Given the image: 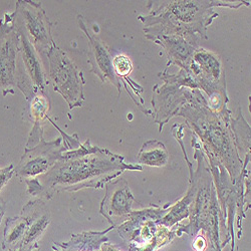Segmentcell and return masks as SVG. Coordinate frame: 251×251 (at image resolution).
Returning <instances> with one entry per match:
<instances>
[{
    "instance_id": "8992f818",
    "label": "cell",
    "mask_w": 251,
    "mask_h": 251,
    "mask_svg": "<svg viewBox=\"0 0 251 251\" xmlns=\"http://www.w3.org/2000/svg\"><path fill=\"white\" fill-rule=\"evenodd\" d=\"M14 15L16 24L23 28L39 53H47L55 46L51 34V23L40 2L19 0L16 1Z\"/></svg>"
},
{
    "instance_id": "30bf717a",
    "label": "cell",
    "mask_w": 251,
    "mask_h": 251,
    "mask_svg": "<svg viewBox=\"0 0 251 251\" xmlns=\"http://www.w3.org/2000/svg\"><path fill=\"white\" fill-rule=\"evenodd\" d=\"M106 195L101 203L100 212L108 219L112 227L122 225L128 221L135 201L129 184L123 179L110 181L106 184Z\"/></svg>"
},
{
    "instance_id": "ba28073f",
    "label": "cell",
    "mask_w": 251,
    "mask_h": 251,
    "mask_svg": "<svg viewBox=\"0 0 251 251\" xmlns=\"http://www.w3.org/2000/svg\"><path fill=\"white\" fill-rule=\"evenodd\" d=\"M189 72L199 91L210 97L214 94H227L225 70L221 57L211 51L199 48L193 54Z\"/></svg>"
},
{
    "instance_id": "9c48e42d",
    "label": "cell",
    "mask_w": 251,
    "mask_h": 251,
    "mask_svg": "<svg viewBox=\"0 0 251 251\" xmlns=\"http://www.w3.org/2000/svg\"><path fill=\"white\" fill-rule=\"evenodd\" d=\"M68 149L62 137L51 142H46L43 138L35 147L25 148V154L15 168V174L25 180L46 174L61 159L62 153Z\"/></svg>"
},
{
    "instance_id": "8fae6325",
    "label": "cell",
    "mask_w": 251,
    "mask_h": 251,
    "mask_svg": "<svg viewBox=\"0 0 251 251\" xmlns=\"http://www.w3.org/2000/svg\"><path fill=\"white\" fill-rule=\"evenodd\" d=\"M79 28L85 33L89 44V62L91 73L95 74L102 82H110L117 88L118 96L121 95V82L113 69V56L102 41L91 30L87 20L82 15H77Z\"/></svg>"
},
{
    "instance_id": "7402d4cb",
    "label": "cell",
    "mask_w": 251,
    "mask_h": 251,
    "mask_svg": "<svg viewBox=\"0 0 251 251\" xmlns=\"http://www.w3.org/2000/svg\"><path fill=\"white\" fill-rule=\"evenodd\" d=\"M5 207H6L5 201L2 198H0V224H1L2 218L5 214Z\"/></svg>"
},
{
    "instance_id": "6da1fadb",
    "label": "cell",
    "mask_w": 251,
    "mask_h": 251,
    "mask_svg": "<svg viewBox=\"0 0 251 251\" xmlns=\"http://www.w3.org/2000/svg\"><path fill=\"white\" fill-rule=\"evenodd\" d=\"M121 155L93 146L88 139L77 149L62 153L61 159L40 178L25 180L27 194L50 199L55 192H76L85 188H102L126 170L142 171L128 165Z\"/></svg>"
},
{
    "instance_id": "277c9868",
    "label": "cell",
    "mask_w": 251,
    "mask_h": 251,
    "mask_svg": "<svg viewBox=\"0 0 251 251\" xmlns=\"http://www.w3.org/2000/svg\"><path fill=\"white\" fill-rule=\"evenodd\" d=\"M47 56L48 76L52 82L54 91L65 99L70 111L80 108L85 101L83 87L86 85L82 72L68 53L56 45L47 52Z\"/></svg>"
},
{
    "instance_id": "44dd1931",
    "label": "cell",
    "mask_w": 251,
    "mask_h": 251,
    "mask_svg": "<svg viewBox=\"0 0 251 251\" xmlns=\"http://www.w3.org/2000/svg\"><path fill=\"white\" fill-rule=\"evenodd\" d=\"M14 174L15 168L13 164H10L9 166L5 167V168L0 170V191H1L2 188L10 181Z\"/></svg>"
},
{
    "instance_id": "603a6c76",
    "label": "cell",
    "mask_w": 251,
    "mask_h": 251,
    "mask_svg": "<svg viewBox=\"0 0 251 251\" xmlns=\"http://www.w3.org/2000/svg\"><path fill=\"white\" fill-rule=\"evenodd\" d=\"M100 251H119V250H117L114 246H112L110 244L102 243L101 247L100 248Z\"/></svg>"
},
{
    "instance_id": "5b68a950",
    "label": "cell",
    "mask_w": 251,
    "mask_h": 251,
    "mask_svg": "<svg viewBox=\"0 0 251 251\" xmlns=\"http://www.w3.org/2000/svg\"><path fill=\"white\" fill-rule=\"evenodd\" d=\"M15 26L19 34L15 75L16 87L24 94L26 100L29 101L38 93L46 92L49 76L44 62L40 58V53L16 22Z\"/></svg>"
},
{
    "instance_id": "2e32d148",
    "label": "cell",
    "mask_w": 251,
    "mask_h": 251,
    "mask_svg": "<svg viewBox=\"0 0 251 251\" xmlns=\"http://www.w3.org/2000/svg\"><path fill=\"white\" fill-rule=\"evenodd\" d=\"M111 227L101 232H83L81 234L73 235L71 241L65 244H56L53 246L60 248L54 249V251H100V248L104 241H108V237L106 233H108Z\"/></svg>"
},
{
    "instance_id": "7a4b0ae2",
    "label": "cell",
    "mask_w": 251,
    "mask_h": 251,
    "mask_svg": "<svg viewBox=\"0 0 251 251\" xmlns=\"http://www.w3.org/2000/svg\"><path fill=\"white\" fill-rule=\"evenodd\" d=\"M250 6L248 1H225V0H169L148 1V15H140L138 19L144 25V33L152 40L162 35L197 34L208 39L207 28L218 17L215 7L237 9Z\"/></svg>"
},
{
    "instance_id": "5bb4252c",
    "label": "cell",
    "mask_w": 251,
    "mask_h": 251,
    "mask_svg": "<svg viewBox=\"0 0 251 251\" xmlns=\"http://www.w3.org/2000/svg\"><path fill=\"white\" fill-rule=\"evenodd\" d=\"M201 37L197 34L188 35H162L151 41L163 48L168 56L166 69L177 66L181 70L188 71L194 52L200 48Z\"/></svg>"
},
{
    "instance_id": "ffe728a7",
    "label": "cell",
    "mask_w": 251,
    "mask_h": 251,
    "mask_svg": "<svg viewBox=\"0 0 251 251\" xmlns=\"http://www.w3.org/2000/svg\"><path fill=\"white\" fill-rule=\"evenodd\" d=\"M230 128L233 133L236 148L245 150L248 154L250 151V126L243 118L240 108H238L237 118L230 120Z\"/></svg>"
},
{
    "instance_id": "4fadbf2b",
    "label": "cell",
    "mask_w": 251,
    "mask_h": 251,
    "mask_svg": "<svg viewBox=\"0 0 251 251\" xmlns=\"http://www.w3.org/2000/svg\"><path fill=\"white\" fill-rule=\"evenodd\" d=\"M46 208L44 201H29L23 208V212L19 216L7 218L1 248L4 251H19L30 225Z\"/></svg>"
},
{
    "instance_id": "52a82bcc",
    "label": "cell",
    "mask_w": 251,
    "mask_h": 251,
    "mask_svg": "<svg viewBox=\"0 0 251 251\" xmlns=\"http://www.w3.org/2000/svg\"><path fill=\"white\" fill-rule=\"evenodd\" d=\"M18 43L14 12L5 13L0 19V90L3 97L15 94Z\"/></svg>"
},
{
    "instance_id": "e0dca14e",
    "label": "cell",
    "mask_w": 251,
    "mask_h": 251,
    "mask_svg": "<svg viewBox=\"0 0 251 251\" xmlns=\"http://www.w3.org/2000/svg\"><path fill=\"white\" fill-rule=\"evenodd\" d=\"M113 69H114V73L117 76V78L120 80H122V82L125 85V89H127L126 91L129 92V90L131 89L134 93H135V97L136 100L139 99L140 102L142 106H144V101L143 99L141 97V94L143 92V88L141 86H139L137 82H135L131 77L130 75L133 72V61L132 59L127 55V54H118L113 58ZM138 102V100H137ZM138 108L142 111V108L138 102Z\"/></svg>"
},
{
    "instance_id": "7c38bea8",
    "label": "cell",
    "mask_w": 251,
    "mask_h": 251,
    "mask_svg": "<svg viewBox=\"0 0 251 251\" xmlns=\"http://www.w3.org/2000/svg\"><path fill=\"white\" fill-rule=\"evenodd\" d=\"M190 89L183 88L171 82L156 85L153 89L152 106L154 108V121L159 125V132L189 99Z\"/></svg>"
},
{
    "instance_id": "cb8c5ba5",
    "label": "cell",
    "mask_w": 251,
    "mask_h": 251,
    "mask_svg": "<svg viewBox=\"0 0 251 251\" xmlns=\"http://www.w3.org/2000/svg\"><path fill=\"white\" fill-rule=\"evenodd\" d=\"M0 170H1V169H0Z\"/></svg>"
},
{
    "instance_id": "d6986e66",
    "label": "cell",
    "mask_w": 251,
    "mask_h": 251,
    "mask_svg": "<svg viewBox=\"0 0 251 251\" xmlns=\"http://www.w3.org/2000/svg\"><path fill=\"white\" fill-rule=\"evenodd\" d=\"M50 223V213L48 208L41 212L32 222L19 251H31L33 246L37 247V241Z\"/></svg>"
},
{
    "instance_id": "3957f363",
    "label": "cell",
    "mask_w": 251,
    "mask_h": 251,
    "mask_svg": "<svg viewBox=\"0 0 251 251\" xmlns=\"http://www.w3.org/2000/svg\"><path fill=\"white\" fill-rule=\"evenodd\" d=\"M192 134L200 140L202 151L210 164H219L229 173L232 183L238 182L243 172L230 124L225 123L207 106L206 99L199 90H190L188 101L178 111Z\"/></svg>"
},
{
    "instance_id": "9a60e30c",
    "label": "cell",
    "mask_w": 251,
    "mask_h": 251,
    "mask_svg": "<svg viewBox=\"0 0 251 251\" xmlns=\"http://www.w3.org/2000/svg\"><path fill=\"white\" fill-rule=\"evenodd\" d=\"M29 116L32 120L33 127L29 134L28 141L25 148L30 149L44 138V125L45 121L49 119V112L50 109V101L46 92H41L35 95L29 101Z\"/></svg>"
},
{
    "instance_id": "ac0fdd59",
    "label": "cell",
    "mask_w": 251,
    "mask_h": 251,
    "mask_svg": "<svg viewBox=\"0 0 251 251\" xmlns=\"http://www.w3.org/2000/svg\"><path fill=\"white\" fill-rule=\"evenodd\" d=\"M169 161V153L165 145L158 140L144 143L138 155V163L151 167H164Z\"/></svg>"
}]
</instances>
